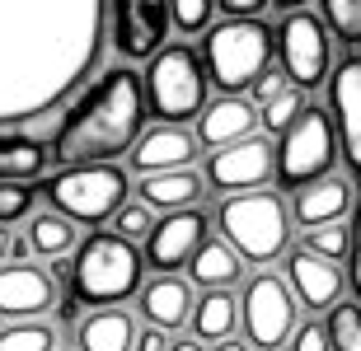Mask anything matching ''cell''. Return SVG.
Segmentation results:
<instances>
[{
    "instance_id": "obj_22",
    "label": "cell",
    "mask_w": 361,
    "mask_h": 351,
    "mask_svg": "<svg viewBox=\"0 0 361 351\" xmlns=\"http://www.w3.org/2000/svg\"><path fill=\"white\" fill-rule=\"evenodd\" d=\"M136 338H141V328L132 324V314L122 309H99L90 314L80 324V333H75V347L80 351H136Z\"/></svg>"
},
{
    "instance_id": "obj_18",
    "label": "cell",
    "mask_w": 361,
    "mask_h": 351,
    "mask_svg": "<svg viewBox=\"0 0 361 351\" xmlns=\"http://www.w3.org/2000/svg\"><path fill=\"white\" fill-rule=\"evenodd\" d=\"M258 122H263V113H258L244 94H226V98H216V103H207V108H202V117H197V141L207 150L235 146V141H244V136H254Z\"/></svg>"
},
{
    "instance_id": "obj_33",
    "label": "cell",
    "mask_w": 361,
    "mask_h": 351,
    "mask_svg": "<svg viewBox=\"0 0 361 351\" xmlns=\"http://www.w3.org/2000/svg\"><path fill=\"white\" fill-rule=\"evenodd\" d=\"M221 0H169V10H174V28L183 33H202V28L212 24V10Z\"/></svg>"
},
{
    "instance_id": "obj_12",
    "label": "cell",
    "mask_w": 361,
    "mask_h": 351,
    "mask_svg": "<svg viewBox=\"0 0 361 351\" xmlns=\"http://www.w3.org/2000/svg\"><path fill=\"white\" fill-rule=\"evenodd\" d=\"M277 174V150L263 141V136H244L235 146H221L212 150L207 160V183L216 192H254V188H268V178Z\"/></svg>"
},
{
    "instance_id": "obj_21",
    "label": "cell",
    "mask_w": 361,
    "mask_h": 351,
    "mask_svg": "<svg viewBox=\"0 0 361 351\" xmlns=\"http://www.w3.org/2000/svg\"><path fill=\"white\" fill-rule=\"evenodd\" d=\"M141 202L150 211H188L202 197V174L197 169H164V174H141Z\"/></svg>"
},
{
    "instance_id": "obj_29",
    "label": "cell",
    "mask_w": 361,
    "mask_h": 351,
    "mask_svg": "<svg viewBox=\"0 0 361 351\" xmlns=\"http://www.w3.org/2000/svg\"><path fill=\"white\" fill-rule=\"evenodd\" d=\"M324 19L348 47H361V0H324Z\"/></svg>"
},
{
    "instance_id": "obj_24",
    "label": "cell",
    "mask_w": 361,
    "mask_h": 351,
    "mask_svg": "<svg viewBox=\"0 0 361 351\" xmlns=\"http://www.w3.org/2000/svg\"><path fill=\"white\" fill-rule=\"evenodd\" d=\"M75 225L80 220H71L66 211H38V216L28 220V243H33V253L47 257V262H56V257H66L80 248V234H75Z\"/></svg>"
},
{
    "instance_id": "obj_5",
    "label": "cell",
    "mask_w": 361,
    "mask_h": 351,
    "mask_svg": "<svg viewBox=\"0 0 361 351\" xmlns=\"http://www.w3.org/2000/svg\"><path fill=\"white\" fill-rule=\"evenodd\" d=\"M272 66V28L263 19H240L230 14L226 24L207 33V75L226 94L254 89L258 75Z\"/></svg>"
},
{
    "instance_id": "obj_43",
    "label": "cell",
    "mask_w": 361,
    "mask_h": 351,
    "mask_svg": "<svg viewBox=\"0 0 361 351\" xmlns=\"http://www.w3.org/2000/svg\"><path fill=\"white\" fill-rule=\"evenodd\" d=\"M281 10H300V5H305V0H277Z\"/></svg>"
},
{
    "instance_id": "obj_37",
    "label": "cell",
    "mask_w": 361,
    "mask_h": 351,
    "mask_svg": "<svg viewBox=\"0 0 361 351\" xmlns=\"http://www.w3.org/2000/svg\"><path fill=\"white\" fill-rule=\"evenodd\" d=\"M174 342L164 338V328H146L141 338H136V351H169Z\"/></svg>"
},
{
    "instance_id": "obj_11",
    "label": "cell",
    "mask_w": 361,
    "mask_h": 351,
    "mask_svg": "<svg viewBox=\"0 0 361 351\" xmlns=\"http://www.w3.org/2000/svg\"><path fill=\"white\" fill-rule=\"evenodd\" d=\"M108 10H113V47L122 61H150L174 24L169 0H108Z\"/></svg>"
},
{
    "instance_id": "obj_23",
    "label": "cell",
    "mask_w": 361,
    "mask_h": 351,
    "mask_svg": "<svg viewBox=\"0 0 361 351\" xmlns=\"http://www.w3.org/2000/svg\"><path fill=\"white\" fill-rule=\"evenodd\" d=\"M235 328H240V300L230 295V286L202 291L197 309H192V338L221 342V338H235Z\"/></svg>"
},
{
    "instance_id": "obj_27",
    "label": "cell",
    "mask_w": 361,
    "mask_h": 351,
    "mask_svg": "<svg viewBox=\"0 0 361 351\" xmlns=\"http://www.w3.org/2000/svg\"><path fill=\"white\" fill-rule=\"evenodd\" d=\"M0 351H56V328L42 319H14L0 328Z\"/></svg>"
},
{
    "instance_id": "obj_39",
    "label": "cell",
    "mask_w": 361,
    "mask_h": 351,
    "mask_svg": "<svg viewBox=\"0 0 361 351\" xmlns=\"http://www.w3.org/2000/svg\"><path fill=\"white\" fill-rule=\"evenodd\" d=\"M230 14H240V19H258V10L268 5V0H221Z\"/></svg>"
},
{
    "instance_id": "obj_34",
    "label": "cell",
    "mask_w": 361,
    "mask_h": 351,
    "mask_svg": "<svg viewBox=\"0 0 361 351\" xmlns=\"http://www.w3.org/2000/svg\"><path fill=\"white\" fill-rule=\"evenodd\" d=\"M33 197H38V192L24 188V183H0V225L28 216V211H33Z\"/></svg>"
},
{
    "instance_id": "obj_10",
    "label": "cell",
    "mask_w": 361,
    "mask_h": 351,
    "mask_svg": "<svg viewBox=\"0 0 361 351\" xmlns=\"http://www.w3.org/2000/svg\"><path fill=\"white\" fill-rule=\"evenodd\" d=\"M277 52H281V70L291 75V84L314 89L329 75V28H324V19L291 10L277 28Z\"/></svg>"
},
{
    "instance_id": "obj_8",
    "label": "cell",
    "mask_w": 361,
    "mask_h": 351,
    "mask_svg": "<svg viewBox=\"0 0 361 351\" xmlns=\"http://www.w3.org/2000/svg\"><path fill=\"white\" fill-rule=\"evenodd\" d=\"M42 192L71 220L99 225V220L118 216V206L127 202V174L118 164H75L66 174H56L52 183H42Z\"/></svg>"
},
{
    "instance_id": "obj_26",
    "label": "cell",
    "mask_w": 361,
    "mask_h": 351,
    "mask_svg": "<svg viewBox=\"0 0 361 351\" xmlns=\"http://www.w3.org/2000/svg\"><path fill=\"white\" fill-rule=\"evenodd\" d=\"M47 169V150L28 136H0V183H24Z\"/></svg>"
},
{
    "instance_id": "obj_40",
    "label": "cell",
    "mask_w": 361,
    "mask_h": 351,
    "mask_svg": "<svg viewBox=\"0 0 361 351\" xmlns=\"http://www.w3.org/2000/svg\"><path fill=\"white\" fill-rule=\"evenodd\" d=\"M212 351H254V342H240V338H221V342H212Z\"/></svg>"
},
{
    "instance_id": "obj_2",
    "label": "cell",
    "mask_w": 361,
    "mask_h": 351,
    "mask_svg": "<svg viewBox=\"0 0 361 351\" xmlns=\"http://www.w3.org/2000/svg\"><path fill=\"white\" fill-rule=\"evenodd\" d=\"M146 80L127 66H113L80 94V103L56 127L52 160L66 164H113L141 141L146 122Z\"/></svg>"
},
{
    "instance_id": "obj_7",
    "label": "cell",
    "mask_w": 361,
    "mask_h": 351,
    "mask_svg": "<svg viewBox=\"0 0 361 351\" xmlns=\"http://www.w3.org/2000/svg\"><path fill=\"white\" fill-rule=\"evenodd\" d=\"M240 324L254 351H277L291 347L300 328V295L291 281H281L277 272H258L240 295Z\"/></svg>"
},
{
    "instance_id": "obj_28",
    "label": "cell",
    "mask_w": 361,
    "mask_h": 351,
    "mask_svg": "<svg viewBox=\"0 0 361 351\" xmlns=\"http://www.w3.org/2000/svg\"><path fill=\"white\" fill-rule=\"evenodd\" d=\"M329 333H334V351H361V305L338 300L329 309Z\"/></svg>"
},
{
    "instance_id": "obj_36",
    "label": "cell",
    "mask_w": 361,
    "mask_h": 351,
    "mask_svg": "<svg viewBox=\"0 0 361 351\" xmlns=\"http://www.w3.org/2000/svg\"><path fill=\"white\" fill-rule=\"evenodd\" d=\"M286 80H291V75H286V70H281V75H277V70H263V75H258V84H254V94H258V103H268V98H277L281 94V89H286Z\"/></svg>"
},
{
    "instance_id": "obj_35",
    "label": "cell",
    "mask_w": 361,
    "mask_h": 351,
    "mask_svg": "<svg viewBox=\"0 0 361 351\" xmlns=\"http://www.w3.org/2000/svg\"><path fill=\"white\" fill-rule=\"evenodd\" d=\"M291 351H334V333H329V324H319V319L300 324V328H295V338H291Z\"/></svg>"
},
{
    "instance_id": "obj_1",
    "label": "cell",
    "mask_w": 361,
    "mask_h": 351,
    "mask_svg": "<svg viewBox=\"0 0 361 351\" xmlns=\"http://www.w3.org/2000/svg\"><path fill=\"white\" fill-rule=\"evenodd\" d=\"M108 0H0V127L52 113L104 52Z\"/></svg>"
},
{
    "instance_id": "obj_17",
    "label": "cell",
    "mask_w": 361,
    "mask_h": 351,
    "mask_svg": "<svg viewBox=\"0 0 361 351\" xmlns=\"http://www.w3.org/2000/svg\"><path fill=\"white\" fill-rule=\"evenodd\" d=\"M197 136L183 132L178 122H160L141 132V141L132 146V169L136 174H164V169H188L192 155H197Z\"/></svg>"
},
{
    "instance_id": "obj_44",
    "label": "cell",
    "mask_w": 361,
    "mask_h": 351,
    "mask_svg": "<svg viewBox=\"0 0 361 351\" xmlns=\"http://www.w3.org/2000/svg\"><path fill=\"white\" fill-rule=\"evenodd\" d=\"M56 351H80V347H56Z\"/></svg>"
},
{
    "instance_id": "obj_14",
    "label": "cell",
    "mask_w": 361,
    "mask_h": 351,
    "mask_svg": "<svg viewBox=\"0 0 361 351\" xmlns=\"http://www.w3.org/2000/svg\"><path fill=\"white\" fill-rule=\"evenodd\" d=\"M286 281L295 286V295H300V305H305L310 314L334 309L338 300H343V291H348V276L338 267V257H324L319 248H310V243H300V248L286 257Z\"/></svg>"
},
{
    "instance_id": "obj_41",
    "label": "cell",
    "mask_w": 361,
    "mask_h": 351,
    "mask_svg": "<svg viewBox=\"0 0 361 351\" xmlns=\"http://www.w3.org/2000/svg\"><path fill=\"white\" fill-rule=\"evenodd\" d=\"M169 351H207V342H197V338H174V347Z\"/></svg>"
},
{
    "instance_id": "obj_31",
    "label": "cell",
    "mask_w": 361,
    "mask_h": 351,
    "mask_svg": "<svg viewBox=\"0 0 361 351\" xmlns=\"http://www.w3.org/2000/svg\"><path fill=\"white\" fill-rule=\"evenodd\" d=\"M150 230H155V220H150V206L146 202H122L118 216H113V234H122V239H150Z\"/></svg>"
},
{
    "instance_id": "obj_9",
    "label": "cell",
    "mask_w": 361,
    "mask_h": 351,
    "mask_svg": "<svg viewBox=\"0 0 361 351\" xmlns=\"http://www.w3.org/2000/svg\"><path fill=\"white\" fill-rule=\"evenodd\" d=\"M334 155H338V141H334L329 113L305 108L286 132H281L277 178L286 183V188H305V183H314V178H324L329 169H334Z\"/></svg>"
},
{
    "instance_id": "obj_30",
    "label": "cell",
    "mask_w": 361,
    "mask_h": 351,
    "mask_svg": "<svg viewBox=\"0 0 361 351\" xmlns=\"http://www.w3.org/2000/svg\"><path fill=\"white\" fill-rule=\"evenodd\" d=\"M300 113H305L300 84H286L277 98H268V103H263V127H268V132H286V127H291Z\"/></svg>"
},
{
    "instance_id": "obj_42",
    "label": "cell",
    "mask_w": 361,
    "mask_h": 351,
    "mask_svg": "<svg viewBox=\"0 0 361 351\" xmlns=\"http://www.w3.org/2000/svg\"><path fill=\"white\" fill-rule=\"evenodd\" d=\"M10 248H14V239H10V230L0 225V262H10Z\"/></svg>"
},
{
    "instance_id": "obj_16",
    "label": "cell",
    "mask_w": 361,
    "mask_h": 351,
    "mask_svg": "<svg viewBox=\"0 0 361 351\" xmlns=\"http://www.w3.org/2000/svg\"><path fill=\"white\" fill-rule=\"evenodd\" d=\"M329 103H334V127L343 141L352 174H361V56H348L329 80Z\"/></svg>"
},
{
    "instance_id": "obj_6",
    "label": "cell",
    "mask_w": 361,
    "mask_h": 351,
    "mask_svg": "<svg viewBox=\"0 0 361 351\" xmlns=\"http://www.w3.org/2000/svg\"><path fill=\"white\" fill-rule=\"evenodd\" d=\"M146 98L164 122L202 117V108H207V75H202V61H197V52H192L188 42L160 47V52L150 56Z\"/></svg>"
},
{
    "instance_id": "obj_25",
    "label": "cell",
    "mask_w": 361,
    "mask_h": 351,
    "mask_svg": "<svg viewBox=\"0 0 361 351\" xmlns=\"http://www.w3.org/2000/svg\"><path fill=\"white\" fill-rule=\"evenodd\" d=\"M244 272V257L230 248V243H202L197 257L188 262V276H192V286H202V291H216V286H235Z\"/></svg>"
},
{
    "instance_id": "obj_20",
    "label": "cell",
    "mask_w": 361,
    "mask_h": 351,
    "mask_svg": "<svg viewBox=\"0 0 361 351\" xmlns=\"http://www.w3.org/2000/svg\"><path fill=\"white\" fill-rule=\"evenodd\" d=\"M295 225H305V230H319V225H338V220L352 211V183L348 178H334L324 174L305 188H295Z\"/></svg>"
},
{
    "instance_id": "obj_19",
    "label": "cell",
    "mask_w": 361,
    "mask_h": 351,
    "mask_svg": "<svg viewBox=\"0 0 361 351\" xmlns=\"http://www.w3.org/2000/svg\"><path fill=\"white\" fill-rule=\"evenodd\" d=\"M192 309H197V300H192V286L174 272H160L155 281L141 286V314H146L150 328H164V333H178L183 324H192Z\"/></svg>"
},
{
    "instance_id": "obj_4",
    "label": "cell",
    "mask_w": 361,
    "mask_h": 351,
    "mask_svg": "<svg viewBox=\"0 0 361 351\" xmlns=\"http://www.w3.org/2000/svg\"><path fill=\"white\" fill-rule=\"evenodd\" d=\"M71 267H75V291H80L85 305L108 309V305H118V300L141 291V272L150 262H141L132 239H122V234H90L75 248Z\"/></svg>"
},
{
    "instance_id": "obj_3",
    "label": "cell",
    "mask_w": 361,
    "mask_h": 351,
    "mask_svg": "<svg viewBox=\"0 0 361 351\" xmlns=\"http://www.w3.org/2000/svg\"><path fill=\"white\" fill-rule=\"evenodd\" d=\"M291 220L295 211L268 188L230 192L221 202V211H216V225H221L226 243L244 262H277L291 248Z\"/></svg>"
},
{
    "instance_id": "obj_38",
    "label": "cell",
    "mask_w": 361,
    "mask_h": 351,
    "mask_svg": "<svg viewBox=\"0 0 361 351\" xmlns=\"http://www.w3.org/2000/svg\"><path fill=\"white\" fill-rule=\"evenodd\" d=\"M352 286L361 295V206H357V230H352Z\"/></svg>"
},
{
    "instance_id": "obj_15",
    "label": "cell",
    "mask_w": 361,
    "mask_h": 351,
    "mask_svg": "<svg viewBox=\"0 0 361 351\" xmlns=\"http://www.w3.org/2000/svg\"><path fill=\"white\" fill-rule=\"evenodd\" d=\"M202 243H207V216L192 211V206L188 211H169L146 239V262L155 272H178L197 257Z\"/></svg>"
},
{
    "instance_id": "obj_13",
    "label": "cell",
    "mask_w": 361,
    "mask_h": 351,
    "mask_svg": "<svg viewBox=\"0 0 361 351\" xmlns=\"http://www.w3.org/2000/svg\"><path fill=\"white\" fill-rule=\"evenodd\" d=\"M61 291H56L52 272L38 262H0V319H42L52 309Z\"/></svg>"
},
{
    "instance_id": "obj_32",
    "label": "cell",
    "mask_w": 361,
    "mask_h": 351,
    "mask_svg": "<svg viewBox=\"0 0 361 351\" xmlns=\"http://www.w3.org/2000/svg\"><path fill=\"white\" fill-rule=\"evenodd\" d=\"M305 243L310 248H319L324 257H348V248H352V234H348V225L338 220V225H319V230H305Z\"/></svg>"
}]
</instances>
